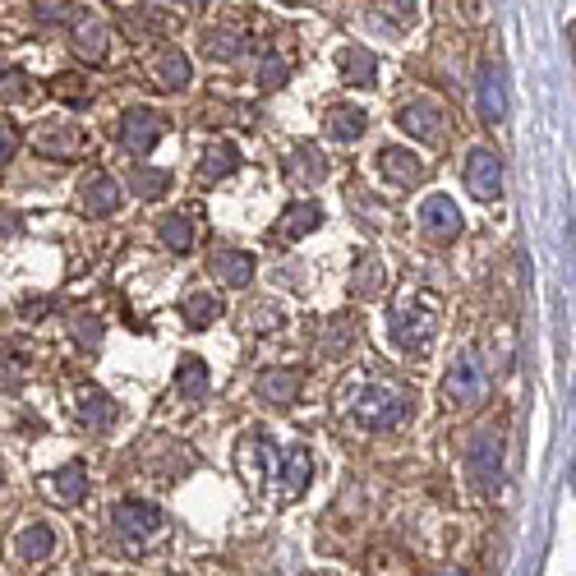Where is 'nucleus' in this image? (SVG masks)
Instances as JSON below:
<instances>
[{
  "mask_svg": "<svg viewBox=\"0 0 576 576\" xmlns=\"http://www.w3.org/2000/svg\"><path fill=\"white\" fill-rule=\"evenodd\" d=\"M235 471L245 475V484L267 498V503H295L300 494L310 489V479H314V457H310V447H282V443H272L267 434H250L245 443L235 447Z\"/></svg>",
  "mask_w": 576,
  "mask_h": 576,
  "instance_id": "nucleus-1",
  "label": "nucleus"
},
{
  "mask_svg": "<svg viewBox=\"0 0 576 576\" xmlns=\"http://www.w3.org/2000/svg\"><path fill=\"white\" fill-rule=\"evenodd\" d=\"M438 314H443V300L430 286H411L406 295H397L387 305V342L411 360L430 355L434 332H438Z\"/></svg>",
  "mask_w": 576,
  "mask_h": 576,
  "instance_id": "nucleus-2",
  "label": "nucleus"
},
{
  "mask_svg": "<svg viewBox=\"0 0 576 576\" xmlns=\"http://www.w3.org/2000/svg\"><path fill=\"white\" fill-rule=\"evenodd\" d=\"M346 411L360 430L387 434V430H402V424L415 415V392L397 378H370L346 397Z\"/></svg>",
  "mask_w": 576,
  "mask_h": 576,
  "instance_id": "nucleus-3",
  "label": "nucleus"
},
{
  "mask_svg": "<svg viewBox=\"0 0 576 576\" xmlns=\"http://www.w3.org/2000/svg\"><path fill=\"white\" fill-rule=\"evenodd\" d=\"M111 530H115V539L125 544L130 554H148L158 539H166L171 522H166V512H162V507L139 503V498H125V503H115V507H111Z\"/></svg>",
  "mask_w": 576,
  "mask_h": 576,
  "instance_id": "nucleus-4",
  "label": "nucleus"
},
{
  "mask_svg": "<svg viewBox=\"0 0 576 576\" xmlns=\"http://www.w3.org/2000/svg\"><path fill=\"white\" fill-rule=\"evenodd\" d=\"M466 471H471V479L479 484V489H494V484L503 479V434H498V424H479V430L471 434Z\"/></svg>",
  "mask_w": 576,
  "mask_h": 576,
  "instance_id": "nucleus-5",
  "label": "nucleus"
},
{
  "mask_svg": "<svg viewBox=\"0 0 576 576\" xmlns=\"http://www.w3.org/2000/svg\"><path fill=\"white\" fill-rule=\"evenodd\" d=\"M166 130H171V125H166V115H162V111L134 107V111H125V120H120V148H125L130 158H148Z\"/></svg>",
  "mask_w": 576,
  "mask_h": 576,
  "instance_id": "nucleus-6",
  "label": "nucleus"
},
{
  "mask_svg": "<svg viewBox=\"0 0 576 576\" xmlns=\"http://www.w3.org/2000/svg\"><path fill=\"white\" fill-rule=\"evenodd\" d=\"M484 397V370L475 365V355L462 351V355H452V365L443 374V402L447 406H471Z\"/></svg>",
  "mask_w": 576,
  "mask_h": 576,
  "instance_id": "nucleus-7",
  "label": "nucleus"
},
{
  "mask_svg": "<svg viewBox=\"0 0 576 576\" xmlns=\"http://www.w3.org/2000/svg\"><path fill=\"white\" fill-rule=\"evenodd\" d=\"M397 125H402L406 134H415L420 143H443V139H447V111H443V102H434V98H415V102H406V107L397 111Z\"/></svg>",
  "mask_w": 576,
  "mask_h": 576,
  "instance_id": "nucleus-8",
  "label": "nucleus"
},
{
  "mask_svg": "<svg viewBox=\"0 0 576 576\" xmlns=\"http://www.w3.org/2000/svg\"><path fill=\"white\" fill-rule=\"evenodd\" d=\"M462 208L452 203L447 194H430L420 203V231L430 235V240H438V245H452V240L462 235Z\"/></svg>",
  "mask_w": 576,
  "mask_h": 576,
  "instance_id": "nucleus-9",
  "label": "nucleus"
},
{
  "mask_svg": "<svg viewBox=\"0 0 576 576\" xmlns=\"http://www.w3.org/2000/svg\"><path fill=\"white\" fill-rule=\"evenodd\" d=\"M466 185L484 203L503 194V162H498L494 148H471L466 153Z\"/></svg>",
  "mask_w": 576,
  "mask_h": 576,
  "instance_id": "nucleus-10",
  "label": "nucleus"
},
{
  "mask_svg": "<svg viewBox=\"0 0 576 576\" xmlns=\"http://www.w3.org/2000/svg\"><path fill=\"white\" fill-rule=\"evenodd\" d=\"M374 166L383 175V185H392V190H415L420 180H424V162L411 153V148H392V143L378 148Z\"/></svg>",
  "mask_w": 576,
  "mask_h": 576,
  "instance_id": "nucleus-11",
  "label": "nucleus"
},
{
  "mask_svg": "<svg viewBox=\"0 0 576 576\" xmlns=\"http://www.w3.org/2000/svg\"><path fill=\"white\" fill-rule=\"evenodd\" d=\"M79 208L88 212V218H111V212L120 208V185L107 171H88L79 180Z\"/></svg>",
  "mask_w": 576,
  "mask_h": 576,
  "instance_id": "nucleus-12",
  "label": "nucleus"
},
{
  "mask_svg": "<svg viewBox=\"0 0 576 576\" xmlns=\"http://www.w3.org/2000/svg\"><path fill=\"white\" fill-rule=\"evenodd\" d=\"M74 415H79V424L88 434H107L111 424H115V402L107 397L102 387H79V397H74Z\"/></svg>",
  "mask_w": 576,
  "mask_h": 576,
  "instance_id": "nucleus-13",
  "label": "nucleus"
},
{
  "mask_svg": "<svg viewBox=\"0 0 576 576\" xmlns=\"http://www.w3.org/2000/svg\"><path fill=\"white\" fill-rule=\"evenodd\" d=\"M286 180H291V185H300V190L323 185V180H327V158L319 153L314 143L291 148V158H286Z\"/></svg>",
  "mask_w": 576,
  "mask_h": 576,
  "instance_id": "nucleus-14",
  "label": "nucleus"
},
{
  "mask_svg": "<svg viewBox=\"0 0 576 576\" xmlns=\"http://www.w3.org/2000/svg\"><path fill=\"white\" fill-rule=\"evenodd\" d=\"M83 148H88V139H83L79 125H42V130H38V153H42V158L70 162V158L83 153Z\"/></svg>",
  "mask_w": 576,
  "mask_h": 576,
  "instance_id": "nucleus-15",
  "label": "nucleus"
},
{
  "mask_svg": "<svg viewBox=\"0 0 576 576\" xmlns=\"http://www.w3.org/2000/svg\"><path fill=\"white\" fill-rule=\"evenodd\" d=\"M190 74H194V65H190V55L180 47H166V51L153 55V83L166 88V93H185Z\"/></svg>",
  "mask_w": 576,
  "mask_h": 576,
  "instance_id": "nucleus-16",
  "label": "nucleus"
},
{
  "mask_svg": "<svg viewBox=\"0 0 576 576\" xmlns=\"http://www.w3.org/2000/svg\"><path fill=\"white\" fill-rule=\"evenodd\" d=\"M254 392H259V402H263V406L286 411V406L300 402V374H295V370H267V374H259Z\"/></svg>",
  "mask_w": 576,
  "mask_h": 576,
  "instance_id": "nucleus-17",
  "label": "nucleus"
},
{
  "mask_svg": "<svg viewBox=\"0 0 576 576\" xmlns=\"http://www.w3.org/2000/svg\"><path fill=\"white\" fill-rule=\"evenodd\" d=\"M47 494H51L55 503H65V507L83 503V498H88V466H83V462L55 466V471L47 475Z\"/></svg>",
  "mask_w": 576,
  "mask_h": 576,
  "instance_id": "nucleus-18",
  "label": "nucleus"
},
{
  "mask_svg": "<svg viewBox=\"0 0 576 576\" xmlns=\"http://www.w3.org/2000/svg\"><path fill=\"white\" fill-rule=\"evenodd\" d=\"M70 42H74V55H83L88 65H98V60L107 55V28H102V19H93V14H74V23H70Z\"/></svg>",
  "mask_w": 576,
  "mask_h": 576,
  "instance_id": "nucleus-19",
  "label": "nucleus"
},
{
  "mask_svg": "<svg viewBox=\"0 0 576 576\" xmlns=\"http://www.w3.org/2000/svg\"><path fill=\"white\" fill-rule=\"evenodd\" d=\"M507 115V93H503V70L484 65L479 70V120L484 125H503Z\"/></svg>",
  "mask_w": 576,
  "mask_h": 576,
  "instance_id": "nucleus-20",
  "label": "nucleus"
},
{
  "mask_svg": "<svg viewBox=\"0 0 576 576\" xmlns=\"http://www.w3.org/2000/svg\"><path fill=\"white\" fill-rule=\"evenodd\" d=\"M387 291V263L378 254H360L351 267V295L360 300H378Z\"/></svg>",
  "mask_w": 576,
  "mask_h": 576,
  "instance_id": "nucleus-21",
  "label": "nucleus"
},
{
  "mask_svg": "<svg viewBox=\"0 0 576 576\" xmlns=\"http://www.w3.org/2000/svg\"><path fill=\"white\" fill-rule=\"evenodd\" d=\"M240 171V148L235 143H208L199 158V185H218V180Z\"/></svg>",
  "mask_w": 576,
  "mask_h": 576,
  "instance_id": "nucleus-22",
  "label": "nucleus"
},
{
  "mask_svg": "<svg viewBox=\"0 0 576 576\" xmlns=\"http://www.w3.org/2000/svg\"><path fill=\"white\" fill-rule=\"evenodd\" d=\"M323 226V208L319 203H291L286 212H282V222H277V235L282 245H291V240H305L310 231H319Z\"/></svg>",
  "mask_w": 576,
  "mask_h": 576,
  "instance_id": "nucleus-23",
  "label": "nucleus"
},
{
  "mask_svg": "<svg viewBox=\"0 0 576 576\" xmlns=\"http://www.w3.org/2000/svg\"><path fill=\"white\" fill-rule=\"evenodd\" d=\"M365 130H370L365 107L342 102V107L327 111V139H332V143H355V139H365Z\"/></svg>",
  "mask_w": 576,
  "mask_h": 576,
  "instance_id": "nucleus-24",
  "label": "nucleus"
},
{
  "mask_svg": "<svg viewBox=\"0 0 576 576\" xmlns=\"http://www.w3.org/2000/svg\"><path fill=\"white\" fill-rule=\"evenodd\" d=\"M337 70H342L346 83L370 88L374 74H378V55H374L370 47H342V51H337Z\"/></svg>",
  "mask_w": 576,
  "mask_h": 576,
  "instance_id": "nucleus-25",
  "label": "nucleus"
},
{
  "mask_svg": "<svg viewBox=\"0 0 576 576\" xmlns=\"http://www.w3.org/2000/svg\"><path fill=\"white\" fill-rule=\"evenodd\" d=\"M14 554H19L23 563H42V558H51V554H55V530H51L47 522L23 526V530L14 535Z\"/></svg>",
  "mask_w": 576,
  "mask_h": 576,
  "instance_id": "nucleus-26",
  "label": "nucleus"
},
{
  "mask_svg": "<svg viewBox=\"0 0 576 576\" xmlns=\"http://www.w3.org/2000/svg\"><path fill=\"white\" fill-rule=\"evenodd\" d=\"M212 272L226 282V286H250L254 282V254H245V250H218L212 254Z\"/></svg>",
  "mask_w": 576,
  "mask_h": 576,
  "instance_id": "nucleus-27",
  "label": "nucleus"
},
{
  "mask_svg": "<svg viewBox=\"0 0 576 576\" xmlns=\"http://www.w3.org/2000/svg\"><path fill=\"white\" fill-rule=\"evenodd\" d=\"M180 319H185L194 332L212 327L222 319V295H208V291H190L185 300H180Z\"/></svg>",
  "mask_w": 576,
  "mask_h": 576,
  "instance_id": "nucleus-28",
  "label": "nucleus"
},
{
  "mask_svg": "<svg viewBox=\"0 0 576 576\" xmlns=\"http://www.w3.org/2000/svg\"><path fill=\"white\" fill-rule=\"evenodd\" d=\"M175 387H180V397H185V402H203V397H208V387H212V378H208V365H203V360H194V355L180 360V370H175Z\"/></svg>",
  "mask_w": 576,
  "mask_h": 576,
  "instance_id": "nucleus-29",
  "label": "nucleus"
},
{
  "mask_svg": "<svg viewBox=\"0 0 576 576\" xmlns=\"http://www.w3.org/2000/svg\"><path fill=\"white\" fill-rule=\"evenodd\" d=\"M125 185L139 194V199H162V194H171V171H158V166H134L130 175H125Z\"/></svg>",
  "mask_w": 576,
  "mask_h": 576,
  "instance_id": "nucleus-30",
  "label": "nucleus"
},
{
  "mask_svg": "<svg viewBox=\"0 0 576 576\" xmlns=\"http://www.w3.org/2000/svg\"><path fill=\"white\" fill-rule=\"evenodd\" d=\"M162 245L171 250V254H190L194 250V222L190 218H180V212H175V218H162Z\"/></svg>",
  "mask_w": 576,
  "mask_h": 576,
  "instance_id": "nucleus-31",
  "label": "nucleus"
},
{
  "mask_svg": "<svg viewBox=\"0 0 576 576\" xmlns=\"http://www.w3.org/2000/svg\"><path fill=\"white\" fill-rule=\"evenodd\" d=\"M79 14L74 0H33V19L38 23H51V28H70Z\"/></svg>",
  "mask_w": 576,
  "mask_h": 576,
  "instance_id": "nucleus-32",
  "label": "nucleus"
},
{
  "mask_svg": "<svg viewBox=\"0 0 576 576\" xmlns=\"http://www.w3.org/2000/svg\"><path fill=\"white\" fill-rule=\"evenodd\" d=\"M203 51H208V55H218V60H240V55H245V38L231 33V28H218V33H212V38L203 42Z\"/></svg>",
  "mask_w": 576,
  "mask_h": 576,
  "instance_id": "nucleus-33",
  "label": "nucleus"
},
{
  "mask_svg": "<svg viewBox=\"0 0 576 576\" xmlns=\"http://www.w3.org/2000/svg\"><path fill=\"white\" fill-rule=\"evenodd\" d=\"M70 332H74V342H79L83 351H98V346H102V319H98V314H74V319H70Z\"/></svg>",
  "mask_w": 576,
  "mask_h": 576,
  "instance_id": "nucleus-34",
  "label": "nucleus"
},
{
  "mask_svg": "<svg viewBox=\"0 0 576 576\" xmlns=\"http://www.w3.org/2000/svg\"><path fill=\"white\" fill-rule=\"evenodd\" d=\"M286 55H277V51H267L263 60H259V88H267V93H272V88H282L286 83Z\"/></svg>",
  "mask_w": 576,
  "mask_h": 576,
  "instance_id": "nucleus-35",
  "label": "nucleus"
},
{
  "mask_svg": "<svg viewBox=\"0 0 576 576\" xmlns=\"http://www.w3.org/2000/svg\"><path fill=\"white\" fill-rule=\"evenodd\" d=\"M28 98V79L19 70H0V102H23Z\"/></svg>",
  "mask_w": 576,
  "mask_h": 576,
  "instance_id": "nucleus-36",
  "label": "nucleus"
},
{
  "mask_svg": "<svg viewBox=\"0 0 576 576\" xmlns=\"http://www.w3.org/2000/svg\"><path fill=\"white\" fill-rule=\"evenodd\" d=\"M14 153H19V125L10 115H0V166L14 162Z\"/></svg>",
  "mask_w": 576,
  "mask_h": 576,
  "instance_id": "nucleus-37",
  "label": "nucleus"
},
{
  "mask_svg": "<svg viewBox=\"0 0 576 576\" xmlns=\"http://www.w3.org/2000/svg\"><path fill=\"white\" fill-rule=\"evenodd\" d=\"M378 6L392 14V23H397V28H411V23H415V14H420L415 0H378Z\"/></svg>",
  "mask_w": 576,
  "mask_h": 576,
  "instance_id": "nucleus-38",
  "label": "nucleus"
},
{
  "mask_svg": "<svg viewBox=\"0 0 576 576\" xmlns=\"http://www.w3.org/2000/svg\"><path fill=\"white\" fill-rule=\"evenodd\" d=\"M434 576H466V572H457V567H443V572H434Z\"/></svg>",
  "mask_w": 576,
  "mask_h": 576,
  "instance_id": "nucleus-39",
  "label": "nucleus"
},
{
  "mask_svg": "<svg viewBox=\"0 0 576 576\" xmlns=\"http://www.w3.org/2000/svg\"><path fill=\"white\" fill-rule=\"evenodd\" d=\"M0 489H6V475H0Z\"/></svg>",
  "mask_w": 576,
  "mask_h": 576,
  "instance_id": "nucleus-40",
  "label": "nucleus"
}]
</instances>
